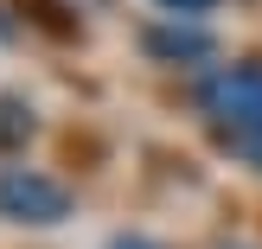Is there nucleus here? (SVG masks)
Returning <instances> with one entry per match:
<instances>
[{"instance_id": "nucleus-1", "label": "nucleus", "mask_w": 262, "mask_h": 249, "mask_svg": "<svg viewBox=\"0 0 262 249\" xmlns=\"http://www.w3.org/2000/svg\"><path fill=\"white\" fill-rule=\"evenodd\" d=\"M205 109H211V122L230 134V147L250 153L262 166V64L217 71L211 83H205Z\"/></svg>"}, {"instance_id": "nucleus-2", "label": "nucleus", "mask_w": 262, "mask_h": 249, "mask_svg": "<svg viewBox=\"0 0 262 249\" xmlns=\"http://www.w3.org/2000/svg\"><path fill=\"white\" fill-rule=\"evenodd\" d=\"M0 217H19V224H58L71 217V192L58 179L32 173V166H13L0 173Z\"/></svg>"}, {"instance_id": "nucleus-3", "label": "nucleus", "mask_w": 262, "mask_h": 249, "mask_svg": "<svg viewBox=\"0 0 262 249\" xmlns=\"http://www.w3.org/2000/svg\"><path fill=\"white\" fill-rule=\"evenodd\" d=\"M147 51H160V58H205L211 32H199V26H160V32H147Z\"/></svg>"}, {"instance_id": "nucleus-4", "label": "nucleus", "mask_w": 262, "mask_h": 249, "mask_svg": "<svg viewBox=\"0 0 262 249\" xmlns=\"http://www.w3.org/2000/svg\"><path fill=\"white\" fill-rule=\"evenodd\" d=\"M26 134H32V115H26V102L0 96V147H19Z\"/></svg>"}, {"instance_id": "nucleus-5", "label": "nucleus", "mask_w": 262, "mask_h": 249, "mask_svg": "<svg viewBox=\"0 0 262 249\" xmlns=\"http://www.w3.org/2000/svg\"><path fill=\"white\" fill-rule=\"evenodd\" d=\"M160 7H173V13H205L211 0H160Z\"/></svg>"}, {"instance_id": "nucleus-6", "label": "nucleus", "mask_w": 262, "mask_h": 249, "mask_svg": "<svg viewBox=\"0 0 262 249\" xmlns=\"http://www.w3.org/2000/svg\"><path fill=\"white\" fill-rule=\"evenodd\" d=\"M109 249H154V243H141V237H122V243H109Z\"/></svg>"}]
</instances>
